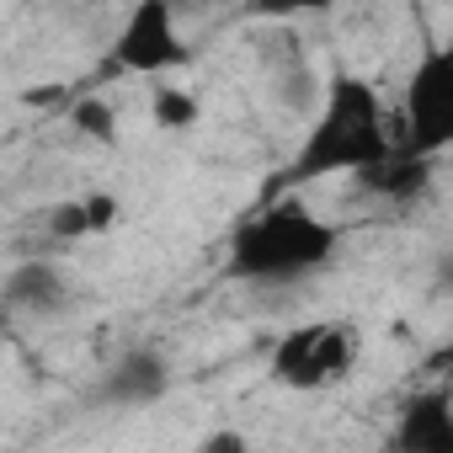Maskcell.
<instances>
[{
    "label": "cell",
    "mask_w": 453,
    "mask_h": 453,
    "mask_svg": "<svg viewBox=\"0 0 453 453\" xmlns=\"http://www.w3.org/2000/svg\"><path fill=\"white\" fill-rule=\"evenodd\" d=\"M165 389H171V368L160 352H128L102 379V400H112V405H155V400H165Z\"/></svg>",
    "instance_id": "cell-8"
},
{
    "label": "cell",
    "mask_w": 453,
    "mask_h": 453,
    "mask_svg": "<svg viewBox=\"0 0 453 453\" xmlns=\"http://www.w3.org/2000/svg\"><path fill=\"white\" fill-rule=\"evenodd\" d=\"M112 224H118V197L112 192H81V197H70L49 213L54 241H91V235H107Z\"/></svg>",
    "instance_id": "cell-10"
},
{
    "label": "cell",
    "mask_w": 453,
    "mask_h": 453,
    "mask_svg": "<svg viewBox=\"0 0 453 453\" xmlns=\"http://www.w3.org/2000/svg\"><path fill=\"white\" fill-rule=\"evenodd\" d=\"M342 246V230L310 213L304 203H273L257 219H246L230 241V273L257 283H288L315 267H326Z\"/></svg>",
    "instance_id": "cell-2"
},
{
    "label": "cell",
    "mask_w": 453,
    "mask_h": 453,
    "mask_svg": "<svg viewBox=\"0 0 453 453\" xmlns=\"http://www.w3.org/2000/svg\"><path fill=\"white\" fill-rule=\"evenodd\" d=\"M389 123H384V96L352 75V70H336L331 86H326V107L315 118V128L304 134L294 165H288V187L299 181H320V176H342V171H363L368 160H379L389 150Z\"/></svg>",
    "instance_id": "cell-1"
},
{
    "label": "cell",
    "mask_w": 453,
    "mask_h": 453,
    "mask_svg": "<svg viewBox=\"0 0 453 453\" xmlns=\"http://www.w3.org/2000/svg\"><path fill=\"white\" fill-rule=\"evenodd\" d=\"M6 326H12V310H6V304H0V336H6Z\"/></svg>",
    "instance_id": "cell-15"
},
{
    "label": "cell",
    "mask_w": 453,
    "mask_h": 453,
    "mask_svg": "<svg viewBox=\"0 0 453 453\" xmlns=\"http://www.w3.org/2000/svg\"><path fill=\"white\" fill-rule=\"evenodd\" d=\"M331 6H342V0H251V12L257 17H304V12H331Z\"/></svg>",
    "instance_id": "cell-13"
},
{
    "label": "cell",
    "mask_w": 453,
    "mask_h": 453,
    "mask_svg": "<svg viewBox=\"0 0 453 453\" xmlns=\"http://www.w3.org/2000/svg\"><path fill=\"white\" fill-rule=\"evenodd\" d=\"M448 144H453V54L442 43H432L421 54V65L411 70V86H405V139H400V150L437 160Z\"/></svg>",
    "instance_id": "cell-4"
},
{
    "label": "cell",
    "mask_w": 453,
    "mask_h": 453,
    "mask_svg": "<svg viewBox=\"0 0 453 453\" xmlns=\"http://www.w3.org/2000/svg\"><path fill=\"white\" fill-rule=\"evenodd\" d=\"M352 176H357L368 192L405 203V197H421V192H426V181H432V155H411V150L389 144L379 160H368V165L352 171Z\"/></svg>",
    "instance_id": "cell-9"
},
{
    "label": "cell",
    "mask_w": 453,
    "mask_h": 453,
    "mask_svg": "<svg viewBox=\"0 0 453 453\" xmlns=\"http://www.w3.org/2000/svg\"><path fill=\"white\" fill-rule=\"evenodd\" d=\"M155 123L160 128H192L197 123V96H187L176 86H160L155 91Z\"/></svg>",
    "instance_id": "cell-12"
},
{
    "label": "cell",
    "mask_w": 453,
    "mask_h": 453,
    "mask_svg": "<svg viewBox=\"0 0 453 453\" xmlns=\"http://www.w3.org/2000/svg\"><path fill=\"white\" fill-rule=\"evenodd\" d=\"M347 368H352V331L336 326V320L299 326L273 347V379L288 384V389L336 384V379H347Z\"/></svg>",
    "instance_id": "cell-5"
},
{
    "label": "cell",
    "mask_w": 453,
    "mask_h": 453,
    "mask_svg": "<svg viewBox=\"0 0 453 453\" xmlns=\"http://www.w3.org/2000/svg\"><path fill=\"white\" fill-rule=\"evenodd\" d=\"M395 448L400 453H453V400H448V389H421L400 405Z\"/></svg>",
    "instance_id": "cell-6"
},
{
    "label": "cell",
    "mask_w": 453,
    "mask_h": 453,
    "mask_svg": "<svg viewBox=\"0 0 453 453\" xmlns=\"http://www.w3.org/2000/svg\"><path fill=\"white\" fill-rule=\"evenodd\" d=\"M203 448H208V453H224V448H230V453H246V437H241V432H219V437H203Z\"/></svg>",
    "instance_id": "cell-14"
},
{
    "label": "cell",
    "mask_w": 453,
    "mask_h": 453,
    "mask_svg": "<svg viewBox=\"0 0 453 453\" xmlns=\"http://www.w3.org/2000/svg\"><path fill=\"white\" fill-rule=\"evenodd\" d=\"M0 304L12 315H54V310L70 304V283L54 262H22L0 283Z\"/></svg>",
    "instance_id": "cell-7"
},
{
    "label": "cell",
    "mask_w": 453,
    "mask_h": 453,
    "mask_svg": "<svg viewBox=\"0 0 453 453\" xmlns=\"http://www.w3.org/2000/svg\"><path fill=\"white\" fill-rule=\"evenodd\" d=\"M181 59H187V38L176 27V6L171 0H134L123 33L102 59V75H160L176 70Z\"/></svg>",
    "instance_id": "cell-3"
},
{
    "label": "cell",
    "mask_w": 453,
    "mask_h": 453,
    "mask_svg": "<svg viewBox=\"0 0 453 453\" xmlns=\"http://www.w3.org/2000/svg\"><path fill=\"white\" fill-rule=\"evenodd\" d=\"M70 123H75L86 139H96V144H118V112H112L102 96H81V102H70Z\"/></svg>",
    "instance_id": "cell-11"
}]
</instances>
